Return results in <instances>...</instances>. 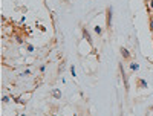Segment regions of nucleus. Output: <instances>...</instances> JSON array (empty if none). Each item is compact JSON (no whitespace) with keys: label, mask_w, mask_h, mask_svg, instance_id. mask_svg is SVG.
Here are the masks:
<instances>
[{"label":"nucleus","mask_w":153,"mask_h":116,"mask_svg":"<svg viewBox=\"0 0 153 116\" xmlns=\"http://www.w3.org/2000/svg\"><path fill=\"white\" fill-rule=\"evenodd\" d=\"M112 26V8H107V28Z\"/></svg>","instance_id":"f257e3e1"},{"label":"nucleus","mask_w":153,"mask_h":116,"mask_svg":"<svg viewBox=\"0 0 153 116\" xmlns=\"http://www.w3.org/2000/svg\"><path fill=\"white\" fill-rule=\"evenodd\" d=\"M83 37L87 40V43H89V44H92V38H90V35H89V32H87L86 29H83Z\"/></svg>","instance_id":"f03ea898"},{"label":"nucleus","mask_w":153,"mask_h":116,"mask_svg":"<svg viewBox=\"0 0 153 116\" xmlns=\"http://www.w3.org/2000/svg\"><path fill=\"white\" fill-rule=\"evenodd\" d=\"M121 55H123L124 58H130L129 50H127V49H124V47H121Z\"/></svg>","instance_id":"7ed1b4c3"},{"label":"nucleus","mask_w":153,"mask_h":116,"mask_svg":"<svg viewBox=\"0 0 153 116\" xmlns=\"http://www.w3.org/2000/svg\"><path fill=\"white\" fill-rule=\"evenodd\" d=\"M52 96H55V98H61V93H60V90H52Z\"/></svg>","instance_id":"20e7f679"},{"label":"nucleus","mask_w":153,"mask_h":116,"mask_svg":"<svg viewBox=\"0 0 153 116\" xmlns=\"http://www.w3.org/2000/svg\"><path fill=\"white\" fill-rule=\"evenodd\" d=\"M130 67H132L133 70H138V67H139V66H138L136 63H132V64H130Z\"/></svg>","instance_id":"39448f33"},{"label":"nucleus","mask_w":153,"mask_h":116,"mask_svg":"<svg viewBox=\"0 0 153 116\" xmlns=\"http://www.w3.org/2000/svg\"><path fill=\"white\" fill-rule=\"evenodd\" d=\"M95 32H96V34H101V28H100V26H95Z\"/></svg>","instance_id":"423d86ee"},{"label":"nucleus","mask_w":153,"mask_h":116,"mask_svg":"<svg viewBox=\"0 0 153 116\" xmlns=\"http://www.w3.org/2000/svg\"><path fill=\"white\" fill-rule=\"evenodd\" d=\"M139 86H142V87H145V86H147V82H145V81H142V80H139Z\"/></svg>","instance_id":"0eeeda50"},{"label":"nucleus","mask_w":153,"mask_h":116,"mask_svg":"<svg viewBox=\"0 0 153 116\" xmlns=\"http://www.w3.org/2000/svg\"><path fill=\"white\" fill-rule=\"evenodd\" d=\"M150 29H152V32H153V20L150 22Z\"/></svg>","instance_id":"6e6552de"},{"label":"nucleus","mask_w":153,"mask_h":116,"mask_svg":"<svg viewBox=\"0 0 153 116\" xmlns=\"http://www.w3.org/2000/svg\"><path fill=\"white\" fill-rule=\"evenodd\" d=\"M150 5H152V9H153V0H152V2H150Z\"/></svg>","instance_id":"1a4fd4ad"}]
</instances>
